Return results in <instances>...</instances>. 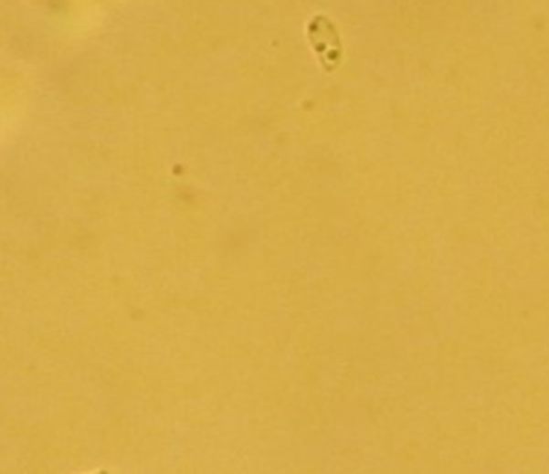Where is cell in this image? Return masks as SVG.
Here are the masks:
<instances>
[{"instance_id": "obj_1", "label": "cell", "mask_w": 549, "mask_h": 474, "mask_svg": "<svg viewBox=\"0 0 549 474\" xmlns=\"http://www.w3.org/2000/svg\"><path fill=\"white\" fill-rule=\"evenodd\" d=\"M97 474H108V472H97Z\"/></svg>"}]
</instances>
